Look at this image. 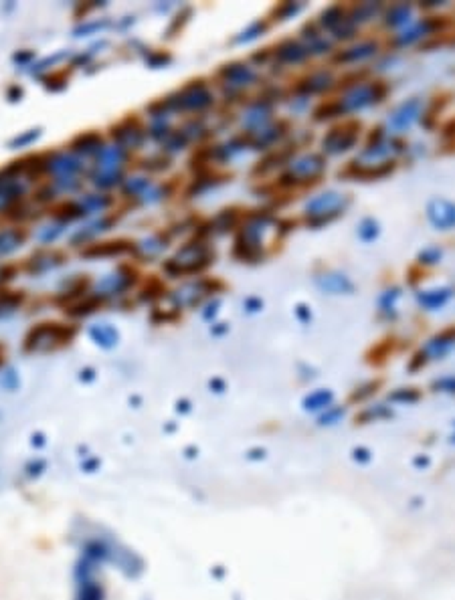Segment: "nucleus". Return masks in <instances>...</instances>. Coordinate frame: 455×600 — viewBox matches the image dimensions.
Segmentation results:
<instances>
[{"label": "nucleus", "mask_w": 455, "mask_h": 600, "mask_svg": "<svg viewBox=\"0 0 455 600\" xmlns=\"http://www.w3.org/2000/svg\"><path fill=\"white\" fill-rule=\"evenodd\" d=\"M270 226L267 214H255L243 224L235 238L233 255L247 263H257L263 257V235Z\"/></svg>", "instance_id": "nucleus-1"}, {"label": "nucleus", "mask_w": 455, "mask_h": 600, "mask_svg": "<svg viewBox=\"0 0 455 600\" xmlns=\"http://www.w3.org/2000/svg\"><path fill=\"white\" fill-rule=\"evenodd\" d=\"M213 259L214 253L211 251L209 245H205L202 241H192V243H186L171 261L164 263V271L172 277L192 275V273H199L205 267L211 265Z\"/></svg>", "instance_id": "nucleus-2"}, {"label": "nucleus", "mask_w": 455, "mask_h": 600, "mask_svg": "<svg viewBox=\"0 0 455 600\" xmlns=\"http://www.w3.org/2000/svg\"><path fill=\"white\" fill-rule=\"evenodd\" d=\"M348 204H350V198L342 195V192H336V190H326L322 195L313 196L312 200H308V204H306L308 224H312V226L330 224L344 214Z\"/></svg>", "instance_id": "nucleus-3"}, {"label": "nucleus", "mask_w": 455, "mask_h": 600, "mask_svg": "<svg viewBox=\"0 0 455 600\" xmlns=\"http://www.w3.org/2000/svg\"><path fill=\"white\" fill-rule=\"evenodd\" d=\"M326 172V160L320 154H304L289 162L287 172L280 178V186L292 188L301 184H316Z\"/></svg>", "instance_id": "nucleus-4"}, {"label": "nucleus", "mask_w": 455, "mask_h": 600, "mask_svg": "<svg viewBox=\"0 0 455 600\" xmlns=\"http://www.w3.org/2000/svg\"><path fill=\"white\" fill-rule=\"evenodd\" d=\"M75 335L73 328L61 325V323H39L37 328H33L25 340V350L27 352H49V350L57 348L61 344H69Z\"/></svg>", "instance_id": "nucleus-5"}, {"label": "nucleus", "mask_w": 455, "mask_h": 600, "mask_svg": "<svg viewBox=\"0 0 455 600\" xmlns=\"http://www.w3.org/2000/svg\"><path fill=\"white\" fill-rule=\"evenodd\" d=\"M386 96V85L383 81H374V83H356L350 89H346V93L338 99L342 113H355L369 110L372 105L381 103Z\"/></svg>", "instance_id": "nucleus-6"}, {"label": "nucleus", "mask_w": 455, "mask_h": 600, "mask_svg": "<svg viewBox=\"0 0 455 600\" xmlns=\"http://www.w3.org/2000/svg\"><path fill=\"white\" fill-rule=\"evenodd\" d=\"M213 93L209 91V87L202 81H192L178 91L176 96L164 99V108L166 110H185V112H202L207 108L213 105Z\"/></svg>", "instance_id": "nucleus-7"}, {"label": "nucleus", "mask_w": 455, "mask_h": 600, "mask_svg": "<svg viewBox=\"0 0 455 600\" xmlns=\"http://www.w3.org/2000/svg\"><path fill=\"white\" fill-rule=\"evenodd\" d=\"M126 160H128V154L122 146L101 148L100 156H98V174L93 176V182L103 188L117 184L122 178V170H124Z\"/></svg>", "instance_id": "nucleus-8"}, {"label": "nucleus", "mask_w": 455, "mask_h": 600, "mask_svg": "<svg viewBox=\"0 0 455 600\" xmlns=\"http://www.w3.org/2000/svg\"><path fill=\"white\" fill-rule=\"evenodd\" d=\"M374 132H376V134L370 136L369 146L362 150L360 158H356L358 162H364V164H383V162H391L393 156L403 152V148H405L403 142L395 140V138H386L381 127H376Z\"/></svg>", "instance_id": "nucleus-9"}, {"label": "nucleus", "mask_w": 455, "mask_h": 600, "mask_svg": "<svg viewBox=\"0 0 455 600\" xmlns=\"http://www.w3.org/2000/svg\"><path fill=\"white\" fill-rule=\"evenodd\" d=\"M445 25H447V21H445V18H437V16L419 18V21L411 23V25H407L398 35H395V37H393V45H395V47H411L415 42L423 41L427 37L435 35V33L441 30Z\"/></svg>", "instance_id": "nucleus-10"}, {"label": "nucleus", "mask_w": 455, "mask_h": 600, "mask_svg": "<svg viewBox=\"0 0 455 600\" xmlns=\"http://www.w3.org/2000/svg\"><path fill=\"white\" fill-rule=\"evenodd\" d=\"M358 134H360V124H356V122L340 124V126L332 127L326 136H324L322 148H324V152L330 154V156H338V154L348 152V150H352L356 146Z\"/></svg>", "instance_id": "nucleus-11"}, {"label": "nucleus", "mask_w": 455, "mask_h": 600, "mask_svg": "<svg viewBox=\"0 0 455 600\" xmlns=\"http://www.w3.org/2000/svg\"><path fill=\"white\" fill-rule=\"evenodd\" d=\"M423 110H425V105H423V101L419 98L405 99L403 103H398L397 108L388 113V127H391L393 132H405V129H409V127H413L421 120Z\"/></svg>", "instance_id": "nucleus-12"}, {"label": "nucleus", "mask_w": 455, "mask_h": 600, "mask_svg": "<svg viewBox=\"0 0 455 600\" xmlns=\"http://www.w3.org/2000/svg\"><path fill=\"white\" fill-rule=\"evenodd\" d=\"M214 287H223L221 283L211 279H199V281H190V283H185L183 287H178L174 294L171 295L172 301L176 306L180 307H195L199 306L200 301L207 297L209 294H213Z\"/></svg>", "instance_id": "nucleus-13"}, {"label": "nucleus", "mask_w": 455, "mask_h": 600, "mask_svg": "<svg viewBox=\"0 0 455 600\" xmlns=\"http://www.w3.org/2000/svg\"><path fill=\"white\" fill-rule=\"evenodd\" d=\"M427 221L437 231H451L455 229V202L447 198H431L427 202Z\"/></svg>", "instance_id": "nucleus-14"}, {"label": "nucleus", "mask_w": 455, "mask_h": 600, "mask_svg": "<svg viewBox=\"0 0 455 600\" xmlns=\"http://www.w3.org/2000/svg\"><path fill=\"white\" fill-rule=\"evenodd\" d=\"M219 77L223 79V83L227 85L231 93H239L245 87H249L257 81V73L247 63L223 65V69L219 71Z\"/></svg>", "instance_id": "nucleus-15"}, {"label": "nucleus", "mask_w": 455, "mask_h": 600, "mask_svg": "<svg viewBox=\"0 0 455 600\" xmlns=\"http://www.w3.org/2000/svg\"><path fill=\"white\" fill-rule=\"evenodd\" d=\"M454 350H455V325H451V328L443 330V332H439V334H435L433 338H429L425 346L419 350V352L425 356L427 362H431V360H443V358H447Z\"/></svg>", "instance_id": "nucleus-16"}, {"label": "nucleus", "mask_w": 455, "mask_h": 600, "mask_svg": "<svg viewBox=\"0 0 455 600\" xmlns=\"http://www.w3.org/2000/svg\"><path fill=\"white\" fill-rule=\"evenodd\" d=\"M316 285L324 292V294L330 295H350L355 294V283L352 279L342 273V271H326V273H320L316 277Z\"/></svg>", "instance_id": "nucleus-17"}, {"label": "nucleus", "mask_w": 455, "mask_h": 600, "mask_svg": "<svg viewBox=\"0 0 455 600\" xmlns=\"http://www.w3.org/2000/svg\"><path fill=\"white\" fill-rule=\"evenodd\" d=\"M112 136L120 142V146L124 150H136V148L142 146L144 129L140 126V122H138V117H128L120 126L114 127Z\"/></svg>", "instance_id": "nucleus-18"}, {"label": "nucleus", "mask_w": 455, "mask_h": 600, "mask_svg": "<svg viewBox=\"0 0 455 600\" xmlns=\"http://www.w3.org/2000/svg\"><path fill=\"white\" fill-rule=\"evenodd\" d=\"M45 168L55 174V180L57 178H77V172L81 170V162L75 156L55 152L53 156H49V160L45 162Z\"/></svg>", "instance_id": "nucleus-19"}, {"label": "nucleus", "mask_w": 455, "mask_h": 600, "mask_svg": "<svg viewBox=\"0 0 455 600\" xmlns=\"http://www.w3.org/2000/svg\"><path fill=\"white\" fill-rule=\"evenodd\" d=\"M243 126L247 127L249 134L261 132L267 126H271V103L270 101H257L253 105H249V110L243 115Z\"/></svg>", "instance_id": "nucleus-20"}, {"label": "nucleus", "mask_w": 455, "mask_h": 600, "mask_svg": "<svg viewBox=\"0 0 455 600\" xmlns=\"http://www.w3.org/2000/svg\"><path fill=\"white\" fill-rule=\"evenodd\" d=\"M454 289L447 285H439V287H431V289H421L417 294V304L427 309V311H437L441 307L447 306V301L451 299Z\"/></svg>", "instance_id": "nucleus-21"}, {"label": "nucleus", "mask_w": 455, "mask_h": 600, "mask_svg": "<svg viewBox=\"0 0 455 600\" xmlns=\"http://www.w3.org/2000/svg\"><path fill=\"white\" fill-rule=\"evenodd\" d=\"M334 83V77L330 71H313L306 79H301L298 83V93L301 96H316V93H324Z\"/></svg>", "instance_id": "nucleus-22"}, {"label": "nucleus", "mask_w": 455, "mask_h": 600, "mask_svg": "<svg viewBox=\"0 0 455 600\" xmlns=\"http://www.w3.org/2000/svg\"><path fill=\"white\" fill-rule=\"evenodd\" d=\"M376 51H379V45L374 41H360L340 51L338 55L334 57V61L336 63H346V65L348 63H360V61H367L370 57L376 55Z\"/></svg>", "instance_id": "nucleus-23"}, {"label": "nucleus", "mask_w": 455, "mask_h": 600, "mask_svg": "<svg viewBox=\"0 0 455 600\" xmlns=\"http://www.w3.org/2000/svg\"><path fill=\"white\" fill-rule=\"evenodd\" d=\"M312 55L308 45H301L298 41H284L282 45H277V51H275V57L285 63V65H298V63H304L308 57Z\"/></svg>", "instance_id": "nucleus-24"}, {"label": "nucleus", "mask_w": 455, "mask_h": 600, "mask_svg": "<svg viewBox=\"0 0 455 600\" xmlns=\"http://www.w3.org/2000/svg\"><path fill=\"white\" fill-rule=\"evenodd\" d=\"M285 126L284 124H271V126H267L265 129H261V132H255V134H249L247 136V144L251 146V148H257V150H261V148H270V146H273L275 142H280L282 138H284V132Z\"/></svg>", "instance_id": "nucleus-25"}, {"label": "nucleus", "mask_w": 455, "mask_h": 600, "mask_svg": "<svg viewBox=\"0 0 455 600\" xmlns=\"http://www.w3.org/2000/svg\"><path fill=\"white\" fill-rule=\"evenodd\" d=\"M134 283H136V273H122L120 271V273H114V275H108L105 279L101 281L98 289H101L103 295H114L126 292L129 285H134Z\"/></svg>", "instance_id": "nucleus-26"}, {"label": "nucleus", "mask_w": 455, "mask_h": 600, "mask_svg": "<svg viewBox=\"0 0 455 600\" xmlns=\"http://www.w3.org/2000/svg\"><path fill=\"white\" fill-rule=\"evenodd\" d=\"M411 14L413 6L409 2H397L384 13V25L391 28L407 27V25H411Z\"/></svg>", "instance_id": "nucleus-27"}, {"label": "nucleus", "mask_w": 455, "mask_h": 600, "mask_svg": "<svg viewBox=\"0 0 455 600\" xmlns=\"http://www.w3.org/2000/svg\"><path fill=\"white\" fill-rule=\"evenodd\" d=\"M403 297V289L398 285H393L388 289H384L379 297V311L386 320H397V304Z\"/></svg>", "instance_id": "nucleus-28"}, {"label": "nucleus", "mask_w": 455, "mask_h": 600, "mask_svg": "<svg viewBox=\"0 0 455 600\" xmlns=\"http://www.w3.org/2000/svg\"><path fill=\"white\" fill-rule=\"evenodd\" d=\"M25 241H27V233L23 229L0 231V257H6V255H11L16 249H21Z\"/></svg>", "instance_id": "nucleus-29"}, {"label": "nucleus", "mask_w": 455, "mask_h": 600, "mask_svg": "<svg viewBox=\"0 0 455 600\" xmlns=\"http://www.w3.org/2000/svg\"><path fill=\"white\" fill-rule=\"evenodd\" d=\"M63 259L61 253H37L29 259V271L30 273H43L49 271L53 267H57Z\"/></svg>", "instance_id": "nucleus-30"}, {"label": "nucleus", "mask_w": 455, "mask_h": 600, "mask_svg": "<svg viewBox=\"0 0 455 600\" xmlns=\"http://www.w3.org/2000/svg\"><path fill=\"white\" fill-rule=\"evenodd\" d=\"M132 251V245L117 241V243H101V245H91L89 249L83 251L86 257H112V255H122V253Z\"/></svg>", "instance_id": "nucleus-31"}, {"label": "nucleus", "mask_w": 455, "mask_h": 600, "mask_svg": "<svg viewBox=\"0 0 455 600\" xmlns=\"http://www.w3.org/2000/svg\"><path fill=\"white\" fill-rule=\"evenodd\" d=\"M381 8H383L381 2H360V4H356L355 8L348 13V16H350V21L358 27L360 23H369L370 18H374L376 14L381 13Z\"/></svg>", "instance_id": "nucleus-32"}, {"label": "nucleus", "mask_w": 455, "mask_h": 600, "mask_svg": "<svg viewBox=\"0 0 455 600\" xmlns=\"http://www.w3.org/2000/svg\"><path fill=\"white\" fill-rule=\"evenodd\" d=\"M101 136L96 134V132H87V134H81L73 140L71 148L75 152H83V154H91L101 150Z\"/></svg>", "instance_id": "nucleus-33"}, {"label": "nucleus", "mask_w": 455, "mask_h": 600, "mask_svg": "<svg viewBox=\"0 0 455 600\" xmlns=\"http://www.w3.org/2000/svg\"><path fill=\"white\" fill-rule=\"evenodd\" d=\"M89 334H91V338H93L98 344L105 346V348H112L115 342H117V332H115L110 323H98V325H93V328L89 330Z\"/></svg>", "instance_id": "nucleus-34"}, {"label": "nucleus", "mask_w": 455, "mask_h": 600, "mask_svg": "<svg viewBox=\"0 0 455 600\" xmlns=\"http://www.w3.org/2000/svg\"><path fill=\"white\" fill-rule=\"evenodd\" d=\"M79 207H81V210H83V214H89V212H101V210H105L110 204H112V198H108V196L103 195H86L79 202H77Z\"/></svg>", "instance_id": "nucleus-35"}, {"label": "nucleus", "mask_w": 455, "mask_h": 600, "mask_svg": "<svg viewBox=\"0 0 455 600\" xmlns=\"http://www.w3.org/2000/svg\"><path fill=\"white\" fill-rule=\"evenodd\" d=\"M381 235V223L372 217H367L358 223V237L364 243H372Z\"/></svg>", "instance_id": "nucleus-36"}, {"label": "nucleus", "mask_w": 455, "mask_h": 600, "mask_svg": "<svg viewBox=\"0 0 455 600\" xmlns=\"http://www.w3.org/2000/svg\"><path fill=\"white\" fill-rule=\"evenodd\" d=\"M112 223H114V219H101V221H98V223L87 224L86 229H81V231H79V233L75 235L73 243L87 241V238H93L96 235H100V233H105V231H110Z\"/></svg>", "instance_id": "nucleus-37"}, {"label": "nucleus", "mask_w": 455, "mask_h": 600, "mask_svg": "<svg viewBox=\"0 0 455 600\" xmlns=\"http://www.w3.org/2000/svg\"><path fill=\"white\" fill-rule=\"evenodd\" d=\"M332 392L330 391H316L312 392L310 396H306V400H304V406L308 408V410H320V408H330V405H332Z\"/></svg>", "instance_id": "nucleus-38"}, {"label": "nucleus", "mask_w": 455, "mask_h": 600, "mask_svg": "<svg viewBox=\"0 0 455 600\" xmlns=\"http://www.w3.org/2000/svg\"><path fill=\"white\" fill-rule=\"evenodd\" d=\"M419 398H421V392L417 391V388H413V386H409V388H397V391H393L388 394V400L397 403V405H415V403H419Z\"/></svg>", "instance_id": "nucleus-39"}, {"label": "nucleus", "mask_w": 455, "mask_h": 600, "mask_svg": "<svg viewBox=\"0 0 455 600\" xmlns=\"http://www.w3.org/2000/svg\"><path fill=\"white\" fill-rule=\"evenodd\" d=\"M237 221H239V214L235 212V210H221L219 212V217L213 221V231H219V233H227V231H231L235 224H237Z\"/></svg>", "instance_id": "nucleus-40"}, {"label": "nucleus", "mask_w": 455, "mask_h": 600, "mask_svg": "<svg viewBox=\"0 0 455 600\" xmlns=\"http://www.w3.org/2000/svg\"><path fill=\"white\" fill-rule=\"evenodd\" d=\"M346 16H348V14L344 13L340 6H330V8H326V11L322 13V16H320V25L328 28V30H334Z\"/></svg>", "instance_id": "nucleus-41"}, {"label": "nucleus", "mask_w": 455, "mask_h": 600, "mask_svg": "<svg viewBox=\"0 0 455 600\" xmlns=\"http://www.w3.org/2000/svg\"><path fill=\"white\" fill-rule=\"evenodd\" d=\"M441 259H443V251H441L437 245H429V247H425V249H421L419 255H417V263L425 267L437 265Z\"/></svg>", "instance_id": "nucleus-42"}, {"label": "nucleus", "mask_w": 455, "mask_h": 600, "mask_svg": "<svg viewBox=\"0 0 455 600\" xmlns=\"http://www.w3.org/2000/svg\"><path fill=\"white\" fill-rule=\"evenodd\" d=\"M316 120L318 122H324V120H332V117H338V115H342V110H340V103H338V99L336 101H328V103H322L318 110H316Z\"/></svg>", "instance_id": "nucleus-43"}, {"label": "nucleus", "mask_w": 455, "mask_h": 600, "mask_svg": "<svg viewBox=\"0 0 455 600\" xmlns=\"http://www.w3.org/2000/svg\"><path fill=\"white\" fill-rule=\"evenodd\" d=\"M267 30V23H261V21H255V23H251L249 27L243 30L241 35L235 39L237 42H249V41H255L257 37H261L263 33Z\"/></svg>", "instance_id": "nucleus-44"}, {"label": "nucleus", "mask_w": 455, "mask_h": 600, "mask_svg": "<svg viewBox=\"0 0 455 600\" xmlns=\"http://www.w3.org/2000/svg\"><path fill=\"white\" fill-rule=\"evenodd\" d=\"M164 292H166V287L156 277H152V279L148 281V285L142 289V299L144 301H154L158 297H162Z\"/></svg>", "instance_id": "nucleus-45"}, {"label": "nucleus", "mask_w": 455, "mask_h": 600, "mask_svg": "<svg viewBox=\"0 0 455 600\" xmlns=\"http://www.w3.org/2000/svg\"><path fill=\"white\" fill-rule=\"evenodd\" d=\"M393 412L386 408L384 405H374L370 406V408H367L362 415H360V420L362 422H370V420H379V419H386V417H391Z\"/></svg>", "instance_id": "nucleus-46"}, {"label": "nucleus", "mask_w": 455, "mask_h": 600, "mask_svg": "<svg viewBox=\"0 0 455 600\" xmlns=\"http://www.w3.org/2000/svg\"><path fill=\"white\" fill-rule=\"evenodd\" d=\"M138 249L146 253L148 257H152V255H158V253L166 249V241H162L160 237H150L146 238L142 245H138Z\"/></svg>", "instance_id": "nucleus-47"}, {"label": "nucleus", "mask_w": 455, "mask_h": 600, "mask_svg": "<svg viewBox=\"0 0 455 600\" xmlns=\"http://www.w3.org/2000/svg\"><path fill=\"white\" fill-rule=\"evenodd\" d=\"M301 8H304V6H301L299 2H284V4H280V6L275 8V16H277V21H287V18L296 16Z\"/></svg>", "instance_id": "nucleus-48"}, {"label": "nucleus", "mask_w": 455, "mask_h": 600, "mask_svg": "<svg viewBox=\"0 0 455 600\" xmlns=\"http://www.w3.org/2000/svg\"><path fill=\"white\" fill-rule=\"evenodd\" d=\"M356 28L358 27H356L355 23L350 21V16H346V18H344L340 25L334 28L332 33H334V37H336V39H352V37L356 35Z\"/></svg>", "instance_id": "nucleus-49"}, {"label": "nucleus", "mask_w": 455, "mask_h": 600, "mask_svg": "<svg viewBox=\"0 0 455 600\" xmlns=\"http://www.w3.org/2000/svg\"><path fill=\"white\" fill-rule=\"evenodd\" d=\"M379 386H381V382H379V380H372V382H367V384H362V386H360V388H356V392L352 394V400H364L367 396L374 394Z\"/></svg>", "instance_id": "nucleus-50"}, {"label": "nucleus", "mask_w": 455, "mask_h": 600, "mask_svg": "<svg viewBox=\"0 0 455 600\" xmlns=\"http://www.w3.org/2000/svg\"><path fill=\"white\" fill-rule=\"evenodd\" d=\"M342 417H344V408H340V406H330V408H326V415L320 419V422H322V425H336Z\"/></svg>", "instance_id": "nucleus-51"}, {"label": "nucleus", "mask_w": 455, "mask_h": 600, "mask_svg": "<svg viewBox=\"0 0 455 600\" xmlns=\"http://www.w3.org/2000/svg\"><path fill=\"white\" fill-rule=\"evenodd\" d=\"M433 391L437 392H455V376H443L433 382Z\"/></svg>", "instance_id": "nucleus-52"}, {"label": "nucleus", "mask_w": 455, "mask_h": 600, "mask_svg": "<svg viewBox=\"0 0 455 600\" xmlns=\"http://www.w3.org/2000/svg\"><path fill=\"white\" fill-rule=\"evenodd\" d=\"M61 226H63V224H57V226H51V224H49V226H43V231L39 233V238H41L43 243L55 241V238L61 235Z\"/></svg>", "instance_id": "nucleus-53"}, {"label": "nucleus", "mask_w": 455, "mask_h": 600, "mask_svg": "<svg viewBox=\"0 0 455 600\" xmlns=\"http://www.w3.org/2000/svg\"><path fill=\"white\" fill-rule=\"evenodd\" d=\"M144 168H150V170H166L168 168V158H150V160H144Z\"/></svg>", "instance_id": "nucleus-54"}, {"label": "nucleus", "mask_w": 455, "mask_h": 600, "mask_svg": "<svg viewBox=\"0 0 455 600\" xmlns=\"http://www.w3.org/2000/svg\"><path fill=\"white\" fill-rule=\"evenodd\" d=\"M37 138H39V129H30L29 134H25V136L16 138V140L13 142V146H25V144H29V142L37 140Z\"/></svg>", "instance_id": "nucleus-55"}, {"label": "nucleus", "mask_w": 455, "mask_h": 600, "mask_svg": "<svg viewBox=\"0 0 455 600\" xmlns=\"http://www.w3.org/2000/svg\"><path fill=\"white\" fill-rule=\"evenodd\" d=\"M296 316H298L299 321H304V323H308V321L312 320V311L308 309V306H304V304H299V306L296 307Z\"/></svg>", "instance_id": "nucleus-56"}, {"label": "nucleus", "mask_w": 455, "mask_h": 600, "mask_svg": "<svg viewBox=\"0 0 455 600\" xmlns=\"http://www.w3.org/2000/svg\"><path fill=\"white\" fill-rule=\"evenodd\" d=\"M388 348H391V342L386 340L384 344H381V346H376V348L372 350V356H376V360L374 362H381L384 356H386V352H388Z\"/></svg>", "instance_id": "nucleus-57"}, {"label": "nucleus", "mask_w": 455, "mask_h": 600, "mask_svg": "<svg viewBox=\"0 0 455 600\" xmlns=\"http://www.w3.org/2000/svg\"><path fill=\"white\" fill-rule=\"evenodd\" d=\"M245 307H247L249 311H259V309L263 307V304H261L259 299H255V297H251V299H247V301H245Z\"/></svg>", "instance_id": "nucleus-58"}, {"label": "nucleus", "mask_w": 455, "mask_h": 600, "mask_svg": "<svg viewBox=\"0 0 455 600\" xmlns=\"http://www.w3.org/2000/svg\"><path fill=\"white\" fill-rule=\"evenodd\" d=\"M13 273H15V267H0V281L13 279Z\"/></svg>", "instance_id": "nucleus-59"}, {"label": "nucleus", "mask_w": 455, "mask_h": 600, "mask_svg": "<svg viewBox=\"0 0 455 600\" xmlns=\"http://www.w3.org/2000/svg\"><path fill=\"white\" fill-rule=\"evenodd\" d=\"M0 364H2V348H0Z\"/></svg>", "instance_id": "nucleus-60"}]
</instances>
